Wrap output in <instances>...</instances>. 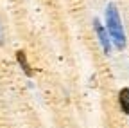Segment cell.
Listing matches in <instances>:
<instances>
[{
	"label": "cell",
	"instance_id": "cell-1",
	"mask_svg": "<svg viewBox=\"0 0 129 128\" xmlns=\"http://www.w3.org/2000/svg\"><path fill=\"white\" fill-rule=\"evenodd\" d=\"M106 24H108V33H109L111 42L115 43L117 49L122 51L124 47H125V34H124V27H122V22H120V14H118L115 4H109L108 9H106Z\"/></svg>",
	"mask_w": 129,
	"mask_h": 128
},
{
	"label": "cell",
	"instance_id": "cell-4",
	"mask_svg": "<svg viewBox=\"0 0 129 128\" xmlns=\"http://www.w3.org/2000/svg\"><path fill=\"white\" fill-rule=\"evenodd\" d=\"M118 105L124 114H129V88H122L118 94Z\"/></svg>",
	"mask_w": 129,
	"mask_h": 128
},
{
	"label": "cell",
	"instance_id": "cell-3",
	"mask_svg": "<svg viewBox=\"0 0 129 128\" xmlns=\"http://www.w3.org/2000/svg\"><path fill=\"white\" fill-rule=\"evenodd\" d=\"M16 60H18L20 67L23 69V72H25L27 76H32V74H34V70L30 69L29 61H27V56H25V52H23V51H18V52H16Z\"/></svg>",
	"mask_w": 129,
	"mask_h": 128
},
{
	"label": "cell",
	"instance_id": "cell-5",
	"mask_svg": "<svg viewBox=\"0 0 129 128\" xmlns=\"http://www.w3.org/2000/svg\"><path fill=\"white\" fill-rule=\"evenodd\" d=\"M0 45H4V29H2V24H0Z\"/></svg>",
	"mask_w": 129,
	"mask_h": 128
},
{
	"label": "cell",
	"instance_id": "cell-2",
	"mask_svg": "<svg viewBox=\"0 0 129 128\" xmlns=\"http://www.w3.org/2000/svg\"><path fill=\"white\" fill-rule=\"evenodd\" d=\"M95 33H97V36H99V42H101V45H102L104 52H106V54H109V51H111L109 34L106 33V29H104V27L99 24V20H95Z\"/></svg>",
	"mask_w": 129,
	"mask_h": 128
}]
</instances>
